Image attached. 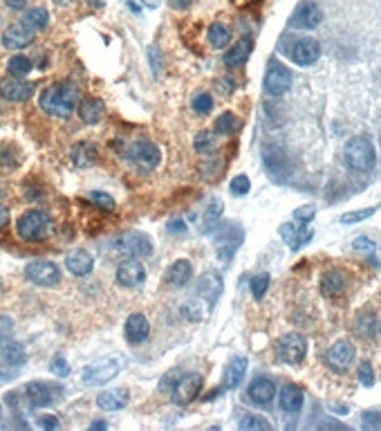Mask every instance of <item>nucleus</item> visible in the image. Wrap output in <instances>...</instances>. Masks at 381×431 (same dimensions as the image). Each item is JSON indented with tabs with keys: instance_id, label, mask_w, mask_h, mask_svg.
Returning a JSON list of instances; mask_svg holds the SVG:
<instances>
[{
	"instance_id": "obj_1",
	"label": "nucleus",
	"mask_w": 381,
	"mask_h": 431,
	"mask_svg": "<svg viewBox=\"0 0 381 431\" xmlns=\"http://www.w3.org/2000/svg\"><path fill=\"white\" fill-rule=\"evenodd\" d=\"M38 103L47 115L66 119L79 106V90L75 84H70V81H61V84L45 88V90L40 93Z\"/></svg>"
},
{
	"instance_id": "obj_2",
	"label": "nucleus",
	"mask_w": 381,
	"mask_h": 431,
	"mask_svg": "<svg viewBox=\"0 0 381 431\" xmlns=\"http://www.w3.org/2000/svg\"><path fill=\"white\" fill-rule=\"evenodd\" d=\"M16 232H18V236L23 241L43 243L54 234V221L45 214V211L29 209L18 218V223H16Z\"/></svg>"
},
{
	"instance_id": "obj_3",
	"label": "nucleus",
	"mask_w": 381,
	"mask_h": 431,
	"mask_svg": "<svg viewBox=\"0 0 381 431\" xmlns=\"http://www.w3.org/2000/svg\"><path fill=\"white\" fill-rule=\"evenodd\" d=\"M343 158L347 162V167L354 171H370L377 162L375 144H372V140L366 135H356L352 140L345 142Z\"/></svg>"
},
{
	"instance_id": "obj_4",
	"label": "nucleus",
	"mask_w": 381,
	"mask_h": 431,
	"mask_svg": "<svg viewBox=\"0 0 381 431\" xmlns=\"http://www.w3.org/2000/svg\"><path fill=\"white\" fill-rule=\"evenodd\" d=\"M112 247L119 256L124 258H148L153 254V241L142 232H128L121 234L119 238L112 243Z\"/></svg>"
},
{
	"instance_id": "obj_5",
	"label": "nucleus",
	"mask_w": 381,
	"mask_h": 431,
	"mask_svg": "<svg viewBox=\"0 0 381 431\" xmlns=\"http://www.w3.org/2000/svg\"><path fill=\"white\" fill-rule=\"evenodd\" d=\"M121 369H124V362L117 360V357L99 360L90 366H86L83 373H81V382H83L86 386H99V384H105V382H110L117 373H121Z\"/></svg>"
},
{
	"instance_id": "obj_6",
	"label": "nucleus",
	"mask_w": 381,
	"mask_h": 431,
	"mask_svg": "<svg viewBox=\"0 0 381 431\" xmlns=\"http://www.w3.org/2000/svg\"><path fill=\"white\" fill-rule=\"evenodd\" d=\"M126 160L142 171H153L159 167L161 151H159V146L153 142H135L131 149L126 151Z\"/></svg>"
},
{
	"instance_id": "obj_7",
	"label": "nucleus",
	"mask_w": 381,
	"mask_h": 431,
	"mask_svg": "<svg viewBox=\"0 0 381 431\" xmlns=\"http://www.w3.org/2000/svg\"><path fill=\"white\" fill-rule=\"evenodd\" d=\"M263 162H265L267 173H270L276 182H285L287 177L291 175L289 160H287V156L278 149L276 144H265L263 146Z\"/></svg>"
},
{
	"instance_id": "obj_8",
	"label": "nucleus",
	"mask_w": 381,
	"mask_h": 431,
	"mask_svg": "<svg viewBox=\"0 0 381 431\" xmlns=\"http://www.w3.org/2000/svg\"><path fill=\"white\" fill-rule=\"evenodd\" d=\"M202 384H205V380H202L200 373H189V375H184V378H177L175 386L171 389L173 402H175L177 406L191 404V402L200 395Z\"/></svg>"
},
{
	"instance_id": "obj_9",
	"label": "nucleus",
	"mask_w": 381,
	"mask_h": 431,
	"mask_svg": "<svg viewBox=\"0 0 381 431\" xmlns=\"http://www.w3.org/2000/svg\"><path fill=\"white\" fill-rule=\"evenodd\" d=\"M276 351L285 364H301L307 353V341L303 335H298V332H287L285 337L278 339Z\"/></svg>"
},
{
	"instance_id": "obj_10",
	"label": "nucleus",
	"mask_w": 381,
	"mask_h": 431,
	"mask_svg": "<svg viewBox=\"0 0 381 431\" xmlns=\"http://www.w3.org/2000/svg\"><path fill=\"white\" fill-rule=\"evenodd\" d=\"M25 276H27V281L36 283V286L50 288L61 281V270H59V265L52 261H31L25 267Z\"/></svg>"
},
{
	"instance_id": "obj_11",
	"label": "nucleus",
	"mask_w": 381,
	"mask_h": 431,
	"mask_svg": "<svg viewBox=\"0 0 381 431\" xmlns=\"http://www.w3.org/2000/svg\"><path fill=\"white\" fill-rule=\"evenodd\" d=\"M321 21H323L321 7L316 3H310V0H305V3L298 5L294 14H291L289 25L296 29H314L321 25Z\"/></svg>"
},
{
	"instance_id": "obj_12",
	"label": "nucleus",
	"mask_w": 381,
	"mask_h": 431,
	"mask_svg": "<svg viewBox=\"0 0 381 431\" xmlns=\"http://www.w3.org/2000/svg\"><path fill=\"white\" fill-rule=\"evenodd\" d=\"M34 95V86L23 81L21 77H5L0 79V97L7 101H27L29 97Z\"/></svg>"
},
{
	"instance_id": "obj_13",
	"label": "nucleus",
	"mask_w": 381,
	"mask_h": 431,
	"mask_svg": "<svg viewBox=\"0 0 381 431\" xmlns=\"http://www.w3.org/2000/svg\"><path fill=\"white\" fill-rule=\"evenodd\" d=\"M31 40H34V29L27 23H12L3 32V45L7 50H23V47L31 45Z\"/></svg>"
},
{
	"instance_id": "obj_14",
	"label": "nucleus",
	"mask_w": 381,
	"mask_h": 431,
	"mask_svg": "<svg viewBox=\"0 0 381 431\" xmlns=\"http://www.w3.org/2000/svg\"><path fill=\"white\" fill-rule=\"evenodd\" d=\"M146 279V267L142 265L140 258H126L124 263L117 267V283L124 288H135L144 283Z\"/></svg>"
},
{
	"instance_id": "obj_15",
	"label": "nucleus",
	"mask_w": 381,
	"mask_h": 431,
	"mask_svg": "<svg viewBox=\"0 0 381 431\" xmlns=\"http://www.w3.org/2000/svg\"><path fill=\"white\" fill-rule=\"evenodd\" d=\"M326 360L330 364V369L343 373V371L350 369L352 362H354V346L350 344V341H337L334 346L328 348Z\"/></svg>"
},
{
	"instance_id": "obj_16",
	"label": "nucleus",
	"mask_w": 381,
	"mask_h": 431,
	"mask_svg": "<svg viewBox=\"0 0 381 431\" xmlns=\"http://www.w3.org/2000/svg\"><path fill=\"white\" fill-rule=\"evenodd\" d=\"M321 54V45L319 40L314 38H298L294 45H291L289 56L296 66H312V63L319 59Z\"/></svg>"
},
{
	"instance_id": "obj_17",
	"label": "nucleus",
	"mask_w": 381,
	"mask_h": 431,
	"mask_svg": "<svg viewBox=\"0 0 381 431\" xmlns=\"http://www.w3.org/2000/svg\"><path fill=\"white\" fill-rule=\"evenodd\" d=\"M291 88V72L285 66L274 63L265 75V90L270 95H285Z\"/></svg>"
},
{
	"instance_id": "obj_18",
	"label": "nucleus",
	"mask_w": 381,
	"mask_h": 431,
	"mask_svg": "<svg viewBox=\"0 0 381 431\" xmlns=\"http://www.w3.org/2000/svg\"><path fill=\"white\" fill-rule=\"evenodd\" d=\"M25 391L27 402L31 406H50L56 400V395L61 393V389L54 384H45V382H29Z\"/></svg>"
},
{
	"instance_id": "obj_19",
	"label": "nucleus",
	"mask_w": 381,
	"mask_h": 431,
	"mask_svg": "<svg viewBox=\"0 0 381 431\" xmlns=\"http://www.w3.org/2000/svg\"><path fill=\"white\" fill-rule=\"evenodd\" d=\"M276 397V384L270 378H256L249 384V400L254 404L267 406Z\"/></svg>"
},
{
	"instance_id": "obj_20",
	"label": "nucleus",
	"mask_w": 381,
	"mask_h": 431,
	"mask_svg": "<svg viewBox=\"0 0 381 431\" xmlns=\"http://www.w3.org/2000/svg\"><path fill=\"white\" fill-rule=\"evenodd\" d=\"M66 267L70 270V274L86 276V274L92 272L94 258H92L90 251H86V249H72L70 254L66 256Z\"/></svg>"
},
{
	"instance_id": "obj_21",
	"label": "nucleus",
	"mask_w": 381,
	"mask_h": 431,
	"mask_svg": "<svg viewBox=\"0 0 381 431\" xmlns=\"http://www.w3.org/2000/svg\"><path fill=\"white\" fill-rule=\"evenodd\" d=\"M198 292H200V297L205 299L209 306H213L215 301H218V297H220V292H222V279H220V274H215V272L202 274L200 281H198Z\"/></svg>"
},
{
	"instance_id": "obj_22",
	"label": "nucleus",
	"mask_w": 381,
	"mask_h": 431,
	"mask_svg": "<svg viewBox=\"0 0 381 431\" xmlns=\"http://www.w3.org/2000/svg\"><path fill=\"white\" fill-rule=\"evenodd\" d=\"M150 335V323L142 312H135L126 319V339L131 344H142Z\"/></svg>"
},
{
	"instance_id": "obj_23",
	"label": "nucleus",
	"mask_w": 381,
	"mask_h": 431,
	"mask_svg": "<svg viewBox=\"0 0 381 431\" xmlns=\"http://www.w3.org/2000/svg\"><path fill=\"white\" fill-rule=\"evenodd\" d=\"M280 238L287 243L291 249H301L305 243H310L312 238V230H301V225H294V223H285L280 225Z\"/></svg>"
},
{
	"instance_id": "obj_24",
	"label": "nucleus",
	"mask_w": 381,
	"mask_h": 431,
	"mask_svg": "<svg viewBox=\"0 0 381 431\" xmlns=\"http://www.w3.org/2000/svg\"><path fill=\"white\" fill-rule=\"evenodd\" d=\"M303 400H305V395L298 386L287 384L280 389V409L285 413H298L303 406Z\"/></svg>"
},
{
	"instance_id": "obj_25",
	"label": "nucleus",
	"mask_w": 381,
	"mask_h": 431,
	"mask_svg": "<svg viewBox=\"0 0 381 431\" xmlns=\"http://www.w3.org/2000/svg\"><path fill=\"white\" fill-rule=\"evenodd\" d=\"M222 209H224V205H222V200L218 198V196H211L209 200H205L200 216H196V218H200V221H202V225H200L202 230H209V227H213L218 223V218L222 216Z\"/></svg>"
},
{
	"instance_id": "obj_26",
	"label": "nucleus",
	"mask_w": 381,
	"mask_h": 431,
	"mask_svg": "<svg viewBox=\"0 0 381 431\" xmlns=\"http://www.w3.org/2000/svg\"><path fill=\"white\" fill-rule=\"evenodd\" d=\"M96 404L103 411H119L128 404V391L126 389H112V391H103L96 397Z\"/></svg>"
},
{
	"instance_id": "obj_27",
	"label": "nucleus",
	"mask_w": 381,
	"mask_h": 431,
	"mask_svg": "<svg viewBox=\"0 0 381 431\" xmlns=\"http://www.w3.org/2000/svg\"><path fill=\"white\" fill-rule=\"evenodd\" d=\"M191 272H193V267H191L189 261H184V258H180V261H175L171 267H168V272H166L168 286H173V288H184L186 283L191 281Z\"/></svg>"
},
{
	"instance_id": "obj_28",
	"label": "nucleus",
	"mask_w": 381,
	"mask_h": 431,
	"mask_svg": "<svg viewBox=\"0 0 381 431\" xmlns=\"http://www.w3.org/2000/svg\"><path fill=\"white\" fill-rule=\"evenodd\" d=\"M105 112V106L101 99H96V97H90V99H83L79 103V117L83 124H96Z\"/></svg>"
},
{
	"instance_id": "obj_29",
	"label": "nucleus",
	"mask_w": 381,
	"mask_h": 431,
	"mask_svg": "<svg viewBox=\"0 0 381 431\" xmlns=\"http://www.w3.org/2000/svg\"><path fill=\"white\" fill-rule=\"evenodd\" d=\"M345 286H347L345 274L339 270H330L323 274V279H321V292L328 297H339L345 290Z\"/></svg>"
},
{
	"instance_id": "obj_30",
	"label": "nucleus",
	"mask_w": 381,
	"mask_h": 431,
	"mask_svg": "<svg viewBox=\"0 0 381 431\" xmlns=\"http://www.w3.org/2000/svg\"><path fill=\"white\" fill-rule=\"evenodd\" d=\"M251 47H254V43H251V38H240L236 45L231 47V50H226L224 54V63L226 68H238L242 66V63L247 61V56L251 52Z\"/></svg>"
},
{
	"instance_id": "obj_31",
	"label": "nucleus",
	"mask_w": 381,
	"mask_h": 431,
	"mask_svg": "<svg viewBox=\"0 0 381 431\" xmlns=\"http://www.w3.org/2000/svg\"><path fill=\"white\" fill-rule=\"evenodd\" d=\"M245 373H247V360L245 357H233L224 369V386L236 389L242 382V378H245Z\"/></svg>"
},
{
	"instance_id": "obj_32",
	"label": "nucleus",
	"mask_w": 381,
	"mask_h": 431,
	"mask_svg": "<svg viewBox=\"0 0 381 431\" xmlns=\"http://www.w3.org/2000/svg\"><path fill=\"white\" fill-rule=\"evenodd\" d=\"M96 160V149L92 142H79L72 149V162L77 167H90L92 162Z\"/></svg>"
},
{
	"instance_id": "obj_33",
	"label": "nucleus",
	"mask_w": 381,
	"mask_h": 431,
	"mask_svg": "<svg viewBox=\"0 0 381 431\" xmlns=\"http://www.w3.org/2000/svg\"><path fill=\"white\" fill-rule=\"evenodd\" d=\"M207 36H209V43L218 47V50H222V47L231 43V29L226 27L224 23H213V25L209 27Z\"/></svg>"
},
{
	"instance_id": "obj_34",
	"label": "nucleus",
	"mask_w": 381,
	"mask_h": 431,
	"mask_svg": "<svg viewBox=\"0 0 381 431\" xmlns=\"http://www.w3.org/2000/svg\"><path fill=\"white\" fill-rule=\"evenodd\" d=\"M356 330H359L363 337H375L381 330V321L372 312H361L359 319H356Z\"/></svg>"
},
{
	"instance_id": "obj_35",
	"label": "nucleus",
	"mask_w": 381,
	"mask_h": 431,
	"mask_svg": "<svg viewBox=\"0 0 381 431\" xmlns=\"http://www.w3.org/2000/svg\"><path fill=\"white\" fill-rule=\"evenodd\" d=\"M23 23H27L31 29H45L47 23H50V14L43 7H34V10H29L25 16H23Z\"/></svg>"
},
{
	"instance_id": "obj_36",
	"label": "nucleus",
	"mask_w": 381,
	"mask_h": 431,
	"mask_svg": "<svg viewBox=\"0 0 381 431\" xmlns=\"http://www.w3.org/2000/svg\"><path fill=\"white\" fill-rule=\"evenodd\" d=\"M213 126H215V133L231 135L233 131H238V128H240V119L233 115V112H222V115L215 119Z\"/></svg>"
},
{
	"instance_id": "obj_37",
	"label": "nucleus",
	"mask_w": 381,
	"mask_h": 431,
	"mask_svg": "<svg viewBox=\"0 0 381 431\" xmlns=\"http://www.w3.org/2000/svg\"><path fill=\"white\" fill-rule=\"evenodd\" d=\"M7 70H10V75L12 77H27L29 72H31V61L27 59V56H23V54H16L10 59V63H7Z\"/></svg>"
},
{
	"instance_id": "obj_38",
	"label": "nucleus",
	"mask_w": 381,
	"mask_h": 431,
	"mask_svg": "<svg viewBox=\"0 0 381 431\" xmlns=\"http://www.w3.org/2000/svg\"><path fill=\"white\" fill-rule=\"evenodd\" d=\"M267 288H270V274L267 272L256 274L254 279H251V295H254L256 301H263Z\"/></svg>"
},
{
	"instance_id": "obj_39",
	"label": "nucleus",
	"mask_w": 381,
	"mask_h": 431,
	"mask_svg": "<svg viewBox=\"0 0 381 431\" xmlns=\"http://www.w3.org/2000/svg\"><path fill=\"white\" fill-rule=\"evenodd\" d=\"M193 146H196L198 153H211L215 149V137L211 135L209 131H202L196 135V140H193Z\"/></svg>"
},
{
	"instance_id": "obj_40",
	"label": "nucleus",
	"mask_w": 381,
	"mask_h": 431,
	"mask_svg": "<svg viewBox=\"0 0 381 431\" xmlns=\"http://www.w3.org/2000/svg\"><path fill=\"white\" fill-rule=\"evenodd\" d=\"M240 429L242 431H272V425L267 422L265 418H258V416H247V418H242L240 420Z\"/></svg>"
},
{
	"instance_id": "obj_41",
	"label": "nucleus",
	"mask_w": 381,
	"mask_h": 431,
	"mask_svg": "<svg viewBox=\"0 0 381 431\" xmlns=\"http://www.w3.org/2000/svg\"><path fill=\"white\" fill-rule=\"evenodd\" d=\"M193 110H196L198 115H209V112L213 110V97L209 93L196 95V99H193Z\"/></svg>"
},
{
	"instance_id": "obj_42",
	"label": "nucleus",
	"mask_w": 381,
	"mask_h": 431,
	"mask_svg": "<svg viewBox=\"0 0 381 431\" xmlns=\"http://www.w3.org/2000/svg\"><path fill=\"white\" fill-rule=\"evenodd\" d=\"M352 247L356 251H361L363 256H368V258H372V261H375V243H372L368 236H359V238H354Z\"/></svg>"
},
{
	"instance_id": "obj_43",
	"label": "nucleus",
	"mask_w": 381,
	"mask_h": 431,
	"mask_svg": "<svg viewBox=\"0 0 381 431\" xmlns=\"http://www.w3.org/2000/svg\"><path fill=\"white\" fill-rule=\"evenodd\" d=\"M50 371L56 378H68L70 375V364H68L66 357L59 353V355H54V360L50 362Z\"/></svg>"
},
{
	"instance_id": "obj_44",
	"label": "nucleus",
	"mask_w": 381,
	"mask_h": 431,
	"mask_svg": "<svg viewBox=\"0 0 381 431\" xmlns=\"http://www.w3.org/2000/svg\"><path fill=\"white\" fill-rule=\"evenodd\" d=\"M229 189H231L233 196H247L249 189H251L249 177H247V175H236V177H233V180H231Z\"/></svg>"
},
{
	"instance_id": "obj_45",
	"label": "nucleus",
	"mask_w": 381,
	"mask_h": 431,
	"mask_svg": "<svg viewBox=\"0 0 381 431\" xmlns=\"http://www.w3.org/2000/svg\"><path fill=\"white\" fill-rule=\"evenodd\" d=\"M90 202H94L96 207H101V209H115V198L112 196H108V193H103V191H92L90 196Z\"/></svg>"
},
{
	"instance_id": "obj_46",
	"label": "nucleus",
	"mask_w": 381,
	"mask_h": 431,
	"mask_svg": "<svg viewBox=\"0 0 381 431\" xmlns=\"http://www.w3.org/2000/svg\"><path fill=\"white\" fill-rule=\"evenodd\" d=\"M375 207H370V209H361V211H352V214H345L341 216V223L343 225H354V223H361V221H366L368 216L375 214Z\"/></svg>"
},
{
	"instance_id": "obj_47",
	"label": "nucleus",
	"mask_w": 381,
	"mask_h": 431,
	"mask_svg": "<svg viewBox=\"0 0 381 431\" xmlns=\"http://www.w3.org/2000/svg\"><path fill=\"white\" fill-rule=\"evenodd\" d=\"M316 216V207L314 205H305V207H298L294 211V218L298 221V225H307Z\"/></svg>"
},
{
	"instance_id": "obj_48",
	"label": "nucleus",
	"mask_w": 381,
	"mask_h": 431,
	"mask_svg": "<svg viewBox=\"0 0 381 431\" xmlns=\"http://www.w3.org/2000/svg\"><path fill=\"white\" fill-rule=\"evenodd\" d=\"M202 315H205V312H202V308H200L198 304H191V301H189V304H184V306H182V317H184V319L200 321V319H202Z\"/></svg>"
},
{
	"instance_id": "obj_49",
	"label": "nucleus",
	"mask_w": 381,
	"mask_h": 431,
	"mask_svg": "<svg viewBox=\"0 0 381 431\" xmlns=\"http://www.w3.org/2000/svg\"><path fill=\"white\" fill-rule=\"evenodd\" d=\"M359 380H361V384L372 386V382H375V373H372L370 362H361V366H359Z\"/></svg>"
},
{
	"instance_id": "obj_50",
	"label": "nucleus",
	"mask_w": 381,
	"mask_h": 431,
	"mask_svg": "<svg viewBox=\"0 0 381 431\" xmlns=\"http://www.w3.org/2000/svg\"><path fill=\"white\" fill-rule=\"evenodd\" d=\"M202 173H205V175H213L215 173V171H220L222 169V164H220V158H211V160H207V162H202Z\"/></svg>"
},
{
	"instance_id": "obj_51",
	"label": "nucleus",
	"mask_w": 381,
	"mask_h": 431,
	"mask_svg": "<svg viewBox=\"0 0 381 431\" xmlns=\"http://www.w3.org/2000/svg\"><path fill=\"white\" fill-rule=\"evenodd\" d=\"M168 232L175 234V236H184L186 232H189V227H186V223L182 221V218H175V221L168 223Z\"/></svg>"
},
{
	"instance_id": "obj_52",
	"label": "nucleus",
	"mask_w": 381,
	"mask_h": 431,
	"mask_svg": "<svg viewBox=\"0 0 381 431\" xmlns=\"http://www.w3.org/2000/svg\"><path fill=\"white\" fill-rule=\"evenodd\" d=\"M218 88H220V93L222 95H231L233 90H236V84H233V79L231 77H224L218 81Z\"/></svg>"
},
{
	"instance_id": "obj_53",
	"label": "nucleus",
	"mask_w": 381,
	"mask_h": 431,
	"mask_svg": "<svg viewBox=\"0 0 381 431\" xmlns=\"http://www.w3.org/2000/svg\"><path fill=\"white\" fill-rule=\"evenodd\" d=\"M36 422H38V427H43V429H59V420L54 416H40Z\"/></svg>"
},
{
	"instance_id": "obj_54",
	"label": "nucleus",
	"mask_w": 381,
	"mask_h": 431,
	"mask_svg": "<svg viewBox=\"0 0 381 431\" xmlns=\"http://www.w3.org/2000/svg\"><path fill=\"white\" fill-rule=\"evenodd\" d=\"M168 5H171L173 10H189L193 5V0H168Z\"/></svg>"
},
{
	"instance_id": "obj_55",
	"label": "nucleus",
	"mask_w": 381,
	"mask_h": 431,
	"mask_svg": "<svg viewBox=\"0 0 381 431\" xmlns=\"http://www.w3.org/2000/svg\"><path fill=\"white\" fill-rule=\"evenodd\" d=\"M5 3H7L10 10H25L29 0H5Z\"/></svg>"
},
{
	"instance_id": "obj_56",
	"label": "nucleus",
	"mask_w": 381,
	"mask_h": 431,
	"mask_svg": "<svg viewBox=\"0 0 381 431\" xmlns=\"http://www.w3.org/2000/svg\"><path fill=\"white\" fill-rule=\"evenodd\" d=\"M7 221H10V211H7V207L0 205V230L7 225Z\"/></svg>"
},
{
	"instance_id": "obj_57",
	"label": "nucleus",
	"mask_w": 381,
	"mask_h": 431,
	"mask_svg": "<svg viewBox=\"0 0 381 431\" xmlns=\"http://www.w3.org/2000/svg\"><path fill=\"white\" fill-rule=\"evenodd\" d=\"M140 3H142L144 7H150V10H155V7L159 5V0H140Z\"/></svg>"
},
{
	"instance_id": "obj_58",
	"label": "nucleus",
	"mask_w": 381,
	"mask_h": 431,
	"mask_svg": "<svg viewBox=\"0 0 381 431\" xmlns=\"http://www.w3.org/2000/svg\"><path fill=\"white\" fill-rule=\"evenodd\" d=\"M86 3L90 5V7H101V5L105 3V0H86Z\"/></svg>"
},
{
	"instance_id": "obj_59",
	"label": "nucleus",
	"mask_w": 381,
	"mask_h": 431,
	"mask_svg": "<svg viewBox=\"0 0 381 431\" xmlns=\"http://www.w3.org/2000/svg\"><path fill=\"white\" fill-rule=\"evenodd\" d=\"M105 427V422H94V425H92V429H103Z\"/></svg>"
}]
</instances>
